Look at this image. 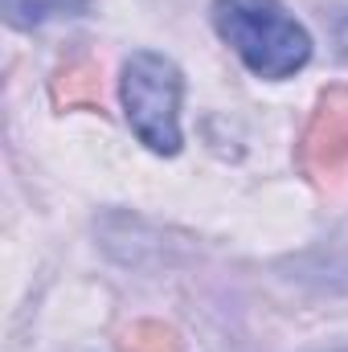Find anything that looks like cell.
<instances>
[{"instance_id":"6da1fadb","label":"cell","mask_w":348,"mask_h":352,"mask_svg":"<svg viewBox=\"0 0 348 352\" xmlns=\"http://www.w3.org/2000/svg\"><path fill=\"white\" fill-rule=\"evenodd\" d=\"M213 29L266 82H283L312 62V33L279 0H213Z\"/></svg>"},{"instance_id":"7a4b0ae2","label":"cell","mask_w":348,"mask_h":352,"mask_svg":"<svg viewBox=\"0 0 348 352\" xmlns=\"http://www.w3.org/2000/svg\"><path fill=\"white\" fill-rule=\"evenodd\" d=\"M119 98L127 127L135 140L156 152L176 156L180 152V98H184V74L168 54L156 50H135L123 70H119Z\"/></svg>"},{"instance_id":"3957f363","label":"cell","mask_w":348,"mask_h":352,"mask_svg":"<svg viewBox=\"0 0 348 352\" xmlns=\"http://www.w3.org/2000/svg\"><path fill=\"white\" fill-rule=\"evenodd\" d=\"M307 160H316L320 168H336L348 156V90H332L320 98V111L307 127Z\"/></svg>"},{"instance_id":"277c9868","label":"cell","mask_w":348,"mask_h":352,"mask_svg":"<svg viewBox=\"0 0 348 352\" xmlns=\"http://www.w3.org/2000/svg\"><path fill=\"white\" fill-rule=\"evenodd\" d=\"M90 0H4V21L12 29H37L58 16H83Z\"/></svg>"},{"instance_id":"5b68a950","label":"cell","mask_w":348,"mask_h":352,"mask_svg":"<svg viewBox=\"0 0 348 352\" xmlns=\"http://www.w3.org/2000/svg\"><path fill=\"white\" fill-rule=\"evenodd\" d=\"M336 37H340V50H345V58H348V16L340 21V29H336Z\"/></svg>"}]
</instances>
